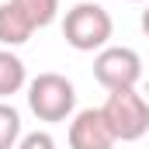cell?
<instances>
[{
    "label": "cell",
    "instance_id": "12",
    "mask_svg": "<svg viewBox=\"0 0 149 149\" xmlns=\"http://www.w3.org/2000/svg\"><path fill=\"white\" fill-rule=\"evenodd\" d=\"M132 3H139V0H132Z\"/></svg>",
    "mask_w": 149,
    "mask_h": 149
},
{
    "label": "cell",
    "instance_id": "1",
    "mask_svg": "<svg viewBox=\"0 0 149 149\" xmlns=\"http://www.w3.org/2000/svg\"><path fill=\"white\" fill-rule=\"evenodd\" d=\"M111 31H114V21L101 3L83 0V3H76V7L66 10L63 35H66V42L76 52H101V49H108Z\"/></svg>",
    "mask_w": 149,
    "mask_h": 149
},
{
    "label": "cell",
    "instance_id": "6",
    "mask_svg": "<svg viewBox=\"0 0 149 149\" xmlns=\"http://www.w3.org/2000/svg\"><path fill=\"white\" fill-rule=\"evenodd\" d=\"M31 31H35V24L24 17V10L14 0H3L0 3V45L17 49V45H24L31 38Z\"/></svg>",
    "mask_w": 149,
    "mask_h": 149
},
{
    "label": "cell",
    "instance_id": "4",
    "mask_svg": "<svg viewBox=\"0 0 149 149\" xmlns=\"http://www.w3.org/2000/svg\"><path fill=\"white\" fill-rule=\"evenodd\" d=\"M94 80L104 90H125L142 80V59L128 45H108L94 56Z\"/></svg>",
    "mask_w": 149,
    "mask_h": 149
},
{
    "label": "cell",
    "instance_id": "2",
    "mask_svg": "<svg viewBox=\"0 0 149 149\" xmlns=\"http://www.w3.org/2000/svg\"><path fill=\"white\" fill-rule=\"evenodd\" d=\"M101 111H104L118 142H139L149 132V101L135 87L108 90V101L101 104Z\"/></svg>",
    "mask_w": 149,
    "mask_h": 149
},
{
    "label": "cell",
    "instance_id": "11",
    "mask_svg": "<svg viewBox=\"0 0 149 149\" xmlns=\"http://www.w3.org/2000/svg\"><path fill=\"white\" fill-rule=\"evenodd\" d=\"M142 31H146V35H149V7H146V10H142Z\"/></svg>",
    "mask_w": 149,
    "mask_h": 149
},
{
    "label": "cell",
    "instance_id": "3",
    "mask_svg": "<svg viewBox=\"0 0 149 149\" xmlns=\"http://www.w3.org/2000/svg\"><path fill=\"white\" fill-rule=\"evenodd\" d=\"M28 108L38 121H66L76 108V87L63 73H38L28 83Z\"/></svg>",
    "mask_w": 149,
    "mask_h": 149
},
{
    "label": "cell",
    "instance_id": "7",
    "mask_svg": "<svg viewBox=\"0 0 149 149\" xmlns=\"http://www.w3.org/2000/svg\"><path fill=\"white\" fill-rule=\"evenodd\" d=\"M24 83H28V73H24L21 56L10 52V49H0V101L3 97H14Z\"/></svg>",
    "mask_w": 149,
    "mask_h": 149
},
{
    "label": "cell",
    "instance_id": "8",
    "mask_svg": "<svg viewBox=\"0 0 149 149\" xmlns=\"http://www.w3.org/2000/svg\"><path fill=\"white\" fill-rule=\"evenodd\" d=\"M35 28H49L59 17V0H14Z\"/></svg>",
    "mask_w": 149,
    "mask_h": 149
},
{
    "label": "cell",
    "instance_id": "10",
    "mask_svg": "<svg viewBox=\"0 0 149 149\" xmlns=\"http://www.w3.org/2000/svg\"><path fill=\"white\" fill-rule=\"evenodd\" d=\"M17 149H56V139L49 132H28V135H21Z\"/></svg>",
    "mask_w": 149,
    "mask_h": 149
},
{
    "label": "cell",
    "instance_id": "5",
    "mask_svg": "<svg viewBox=\"0 0 149 149\" xmlns=\"http://www.w3.org/2000/svg\"><path fill=\"white\" fill-rule=\"evenodd\" d=\"M114 132L101 108H83L70 121V149H114Z\"/></svg>",
    "mask_w": 149,
    "mask_h": 149
},
{
    "label": "cell",
    "instance_id": "9",
    "mask_svg": "<svg viewBox=\"0 0 149 149\" xmlns=\"http://www.w3.org/2000/svg\"><path fill=\"white\" fill-rule=\"evenodd\" d=\"M21 142V114L14 104L0 101V149H17Z\"/></svg>",
    "mask_w": 149,
    "mask_h": 149
}]
</instances>
